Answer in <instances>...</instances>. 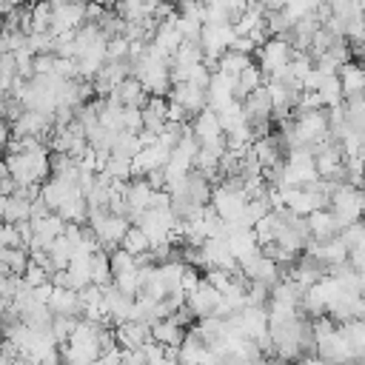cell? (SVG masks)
<instances>
[{"mask_svg":"<svg viewBox=\"0 0 365 365\" xmlns=\"http://www.w3.org/2000/svg\"><path fill=\"white\" fill-rule=\"evenodd\" d=\"M331 214L339 225V231L351 222H356L362 217V208H365V188L359 185H351V182H336L334 191H331Z\"/></svg>","mask_w":365,"mask_h":365,"instance_id":"obj_1","label":"cell"},{"mask_svg":"<svg viewBox=\"0 0 365 365\" xmlns=\"http://www.w3.org/2000/svg\"><path fill=\"white\" fill-rule=\"evenodd\" d=\"M86 220H88V228H91V234L97 237V242H100L103 251L117 248L120 240H123V234H125L128 225H131L123 214H114V211H88Z\"/></svg>","mask_w":365,"mask_h":365,"instance_id":"obj_2","label":"cell"},{"mask_svg":"<svg viewBox=\"0 0 365 365\" xmlns=\"http://www.w3.org/2000/svg\"><path fill=\"white\" fill-rule=\"evenodd\" d=\"M254 54H257V66H259V71L265 74V80H271V77H282L285 66H288L291 57H294V48H291L282 37H268L265 43L257 46Z\"/></svg>","mask_w":365,"mask_h":365,"instance_id":"obj_3","label":"cell"},{"mask_svg":"<svg viewBox=\"0 0 365 365\" xmlns=\"http://www.w3.org/2000/svg\"><path fill=\"white\" fill-rule=\"evenodd\" d=\"M168 157H171V148H168L165 143H160V140L143 145V148L134 154V160H131V177H145L148 171L163 168V165L168 163Z\"/></svg>","mask_w":365,"mask_h":365,"instance_id":"obj_4","label":"cell"},{"mask_svg":"<svg viewBox=\"0 0 365 365\" xmlns=\"http://www.w3.org/2000/svg\"><path fill=\"white\" fill-rule=\"evenodd\" d=\"M202 268H222V271H237V257L228 245L225 237H208L202 242Z\"/></svg>","mask_w":365,"mask_h":365,"instance_id":"obj_5","label":"cell"},{"mask_svg":"<svg viewBox=\"0 0 365 365\" xmlns=\"http://www.w3.org/2000/svg\"><path fill=\"white\" fill-rule=\"evenodd\" d=\"M217 302H220V291H217L211 282H205V279H200V285H197L194 291H188V297H185V308H188L197 319L211 317V314L217 311Z\"/></svg>","mask_w":365,"mask_h":365,"instance_id":"obj_6","label":"cell"},{"mask_svg":"<svg viewBox=\"0 0 365 365\" xmlns=\"http://www.w3.org/2000/svg\"><path fill=\"white\" fill-rule=\"evenodd\" d=\"M188 128H191V134L197 137V143H217V140L225 137V134H222V125H220V117H217L214 108L197 111V114L191 117Z\"/></svg>","mask_w":365,"mask_h":365,"instance_id":"obj_7","label":"cell"},{"mask_svg":"<svg viewBox=\"0 0 365 365\" xmlns=\"http://www.w3.org/2000/svg\"><path fill=\"white\" fill-rule=\"evenodd\" d=\"M114 339L120 348H143L145 342H151V325L140 322V319H125L120 325H114Z\"/></svg>","mask_w":365,"mask_h":365,"instance_id":"obj_8","label":"cell"},{"mask_svg":"<svg viewBox=\"0 0 365 365\" xmlns=\"http://www.w3.org/2000/svg\"><path fill=\"white\" fill-rule=\"evenodd\" d=\"M168 100L180 103V106L188 111V114H197V111L208 108V94H205V88H197V86H191V83H185V80L171 86Z\"/></svg>","mask_w":365,"mask_h":365,"instance_id":"obj_9","label":"cell"},{"mask_svg":"<svg viewBox=\"0 0 365 365\" xmlns=\"http://www.w3.org/2000/svg\"><path fill=\"white\" fill-rule=\"evenodd\" d=\"M305 225H308V234L314 242H322V240H331L339 234V225H336L331 208H317V211L305 214Z\"/></svg>","mask_w":365,"mask_h":365,"instance_id":"obj_10","label":"cell"},{"mask_svg":"<svg viewBox=\"0 0 365 365\" xmlns=\"http://www.w3.org/2000/svg\"><path fill=\"white\" fill-rule=\"evenodd\" d=\"M48 308H51L54 317H80V314H83L80 291L54 285V288H51V297H48Z\"/></svg>","mask_w":365,"mask_h":365,"instance_id":"obj_11","label":"cell"},{"mask_svg":"<svg viewBox=\"0 0 365 365\" xmlns=\"http://www.w3.org/2000/svg\"><path fill=\"white\" fill-rule=\"evenodd\" d=\"M305 251H308V254H314L325 268L348 259V248H345V242L339 240V234H336V237H331V240H322V242H314V240H311Z\"/></svg>","mask_w":365,"mask_h":365,"instance_id":"obj_12","label":"cell"},{"mask_svg":"<svg viewBox=\"0 0 365 365\" xmlns=\"http://www.w3.org/2000/svg\"><path fill=\"white\" fill-rule=\"evenodd\" d=\"M182 336H185V325L177 322V317H163V319L151 322V339L165 348H180Z\"/></svg>","mask_w":365,"mask_h":365,"instance_id":"obj_13","label":"cell"},{"mask_svg":"<svg viewBox=\"0 0 365 365\" xmlns=\"http://www.w3.org/2000/svg\"><path fill=\"white\" fill-rule=\"evenodd\" d=\"M336 77H339L342 97H345V100H348V97H356V94L365 91V66H362V63H356V60L342 63L339 71H336Z\"/></svg>","mask_w":365,"mask_h":365,"instance_id":"obj_14","label":"cell"},{"mask_svg":"<svg viewBox=\"0 0 365 365\" xmlns=\"http://www.w3.org/2000/svg\"><path fill=\"white\" fill-rule=\"evenodd\" d=\"M205 94H208V108H214V111L222 108L225 103L237 100L234 97V77H225L220 71H211V80H208Z\"/></svg>","mask_w":365,"mask_h":365,"instance_id":"obj_15","label":"cell"},{"mask_svg":"<svg viewBox=\"0 0 365 365\" xmlns=\"http://www.w3.org/2000/svg\"><path fill=\"white\" fill-rule=\"evenodd\" d=\"M165 106H168V103H165L163 97H148V100H145V106L140 108V111H143V131H151L154 137L163 131V125L168 123V120H165Z\"/></svg>","mask_w":365,"mask_h":365,"instance_id":"obj_16","label":"cell"},{"mask_svg":"<svg viewBox=\"0 0 365 365\" xmlns=\"http://www.w3.org/2000/svg\"><path fill=\"white\" fill-rule=\"evenodd\" d=\"M259 86H265V74L259 71L257 63H248V66L234 77V97L242 100L245 94H251V91L259 88Z\"/></svg>","mask_w":365,"mask_h":365,"instance_id":"obj_17","label":"cell"},{"mask_svg":"<svg viewBox=\"0 0 365 365\" xmlns=\"http://www.w3.org/2000/svg\"><path fill=\"white\" fill-rule=\"evenodd\" d=\"M111 97H117L123 106H137V108H143L145 100H148L145 88H143L140 80H134V77H125V80L111 91Z\"/></svg>","mask_w":365,"mask_h":365,"instance_id":"obj_18","label":"cell"},{"mask_svg":"<svg viewBox=\"0 0 365 365\" xmlns=\"http://www.w3.org/2000/svg\"><path fill=\"white\" fill-rule=\"evenodd\" d=\"M143 148V143H140V134H131V131H117V137H114V143H111V157L114 160H125V163H131L134 160V154Z\"/></svg>","mask_w":365,"mask_h":365,"instance_id":"obj_19","label":"cell"},{"mask_svg":"<svg viewBox=\"0 0 365 365\" xmlns=\"http://www.w3.org/2000/svg\"><path fill=\"white\" fill-rule=\"evenodd\" d=\"M248 63H251V54H242V51H237V48H228V51H222V54L217 57V68H214V71H220V74H225V77H237Z\"/></svg>","mask_w":365,"mask_h":365,"instance_id":"obj_20","label":"cell"},{"mask_svg":"<svg viewBox=\"0 0 365 365\" xmlns=\"http://www.w3.org/2000/svg\"><path fill=\"white\" fill-rule=\"evenodd\" d=\"M0 259H3V265H6L9 274L23 277V271H26L29 262H31V254H29L26 245H17V248H0Z\"/></svg>","mask_w":365,"mask_h":365,"instance_id":"obj_21","label":"cell"},{"mask_svg":"<svg viewBox=\"0 0 365 365\" xmlns=\"http://www.w3.org/2000/svg\"><path fill=\"white\" fill-rule=\"evenodd\" d=\"M317 97H319L322 108H331V106L345 103V97H342V86H339V77H336V74H322V83H319V88H317Z\"/></svg>","mask_w":365,"mask_h":365,"instance_id":"obj_22","label":"cell"},{"mask_svg":"<svg viewBox=\"0 0 365 365\" xmlns=\"http://www.w3.org/2000/svg\"><path fill=\"white\" fill-rule=\"evenodd\" d=\"M120 248H125V251L134 254V257H143V254L151 251V240L143 234L140 225H128V231H125L123 240H120Z\"/></svg>","mask_w":365,"mask_h":365,"instance_id":"obj_23","label":"cell"},{"mask_svg":"<svg viewBox=\"0 0 365 365\" xmlns=\"http://www.w3.org/2000/svg\"><path fill=\"white\" fill-rule=\"evenodd\" d=\"M51 29V3L34 0L29 3V31H48Z\"/></svg>","mask_w":365,"mask_h":365,"instance_id":"obj_24","label":"cell"},{"mask_svg":"<svg viewBox=\"0 0 365 365\" xmlns=\"http://www.w3.org/2000/svg\"><path fill=\"white\" fill-rule=\"evenodd\" d=\"M111 259H108V251H94L91 254V282L94 285H100V288H106V285H111Z\"/></svg>","mask_w":365,"mask_h":365,"instance_id":"obj_25","label":"cell"},{"mask_svg":"<svg viewBox=\"0 0 365 365\" xmlns=\"http://www.w3.org/2000/svg\"><path fill=\"white\" fill-rule=\"evenodd\" d=\"M123 131H131V134L143 131V111L137 106H123Z\"/></svg>","mask_w":365,"mask_h":365,"instance_id":"obj_26","label":"cell"},{"mask_svg":"<svg viewBox=\"0 0 365 365\" xmlns=\"http://www.w3.org/2000/svg\"><path fill=\"white\" fill-rule=\"evenodd\" d=\"M362 319H365V317H362Z\"/></svg>","mask_w":365,"mask_h":365,"instance_id":"obj_27","label":"cell"},{"mask_svg":"<svg viewBox=\"0 0 365 365\" xmlns=\"http://www.w3.org/2000/svg\"><path fill=\"white\" fill-rule=\"evenodd\" d=\"M362 3H365V0H362Z\"/></svg>","mask_w":365,"mask_h":365,"instance_id":"obj_28","label":"cell"}]
</instances>
